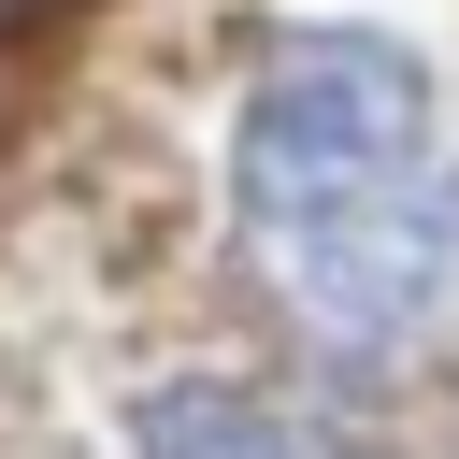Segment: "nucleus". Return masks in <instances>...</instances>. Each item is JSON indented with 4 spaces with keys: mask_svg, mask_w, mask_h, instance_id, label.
Wrapping results in <instances>:
<instances>
[{
    "mask_svg": "<svg viewBox=\"0 0 459 459\" xmlns=\"http://www.w3.org/2000/svg\"><path fill=\"white\" fill-rule=\"evenodd\" d=\"M230 201L273 301L344 359H402L459 301V143L430 115V72L373 29L273 43L230 143Z\"/></svg>",
    "mask_w": 459,
    "mask_h": 459,
    "instance_id": "1",
    "label": "nucleus"
},
{
    "mask_svg": "<svg viewBox=\"0 0 459 459\" xmlns=\"http://www.w3.org/2000/svg\"><path fill=\"white\" fill-rule=\"evenodd\" d=\"M143 459H330V445H301L273 402H244V387H158L143 402Z\"/></svg>",
    "mask_w": 459,
    "mask_h": 459,
    "instance_id": "2",
    "label": "nucleus"
}]
</instances>
